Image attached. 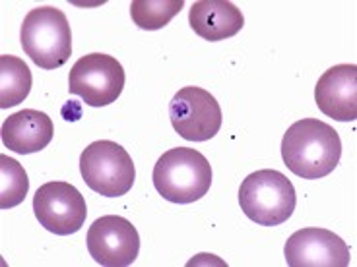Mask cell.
<instances>
[{"instance_id": "1", "label": "cell", "mask_w": 357, "mask_h": 267, "mask_svg": "<svg viewBox=\"0 0 357 267\" xmlns=\"http://www.w3.org/2000/svg\"><path fill=\"white\" fill-rule=\"evenodd\" d=\"M342 140L331 124L303 118L287 128L282 140V159L294 175L319 180L338 167Z\"/></svg>"}, {"instance_id": "6", "label": "cell", "mask_w": 357, "mask_h": 267, "mask_svg": "<svg viewBox=\"0 0 357 267\" xmlns=\"http://www.w3.org/2000/svg\"><path fill=\"white\" fill-rule=\"evenodd\" d=\"M126 74L115 56L91 53L82 56L72 66L68 91L78 95L89 107H107L121 97Z\"/></svg>"}, {"instance_id": "3", "label": "cell", "mask_w": 357, "mask_h": 267, "mask_svg": "<svg viewBox=\"0 0 357 267\" xmlns=\"http://www.w3.org/2000/svg\"><path fill=\"white\" fill-rule=\"evenodd\" d=\"M20 41L24 53L39 68H61L72 54V31L66 14L53 6L29 10L22 24Z\"/></svg>"}, {"instance_id": "4", "label": "cell", "mask_w": 357, "mask_h": 267, "mask_svg": "<svg viewBox=\"0 0 357 267\" xmlns=\"http://www.w3.org/2000/svg\"><path fill=\"white\" fill-rule=\"evenodd\" d=\"M239 205L250 221L262 227H278L294 215L297 194L291 180L280 170H257L243 180Z\"/></svg>"}, {"instance_id": "7", "label": "cell", "mask_w": 357, "mask_h": 267, "mask_svg": "<svg viewBox=\"0 0 357 267\" xmlns=\"http://www.w3.org/2000/svg\"><path fill=\"white\" fill-rule=\"evenodd\" d=\"M173 130L187 142H208L222 128V108L215 97L202 88L178 89L169 103Z\"/></svg>"}, {"instance_id": "10", "label": "cell", "mask_w": 357, "mask_h": 267, "mask_svg": "<svg viewBox=\"0 0 357 267\" xmlns=\"http://www.w3.org/2000/svg\"><path fill=\"white\" fill-rule=\"evenodd\" d=\"M286 261L289 267H348L349 246L338 234L311 227L294 232L286 242Z\"/></svg>"}, {"instance_id": "9", "label": "cell", "mask_w": 357, "mask_h": 267, "mask_svg": "<svg viewBox=\"0 0 357 267\" xmlns=\"http://www.w3.org/2000/svg\"><path fill=\"white\" fill-rule=\"evenodd\" d=\"M88 252L96 264L105 267H126L136 261L140 252V236L132 222L105 215L91 222L88 231Z\"/></svg>"}, {"instance_id": "14", "label": "cell", "mask_w": 357, "mask_h": 267, "mask_svg": "<svg viewBox=\"0 0 357 267\" xmlns=\"http://www.w3.org/2000/svg\"><path fill=\"white\" fill-rule=\"evenodd\" d=\"M33 86V76L27 64L12 54L0 56V108L24 103Z\"/></svg>"}, {"instance_id": "5", "label": "cell", "mask_w": 357, "mask_h": 267, "mask_svg": "<svg viewBox=\"0 0 357 267\" xmlns=\"http://www.w3.org/2000/svg\"><path fill=\"white\" fill-rule=\"evenodd\" d=\"M80 172L84 182L105 197L125 196L136 180L132 157L111 140L89 143L80 155Z\"/></svg>"}, {"instance_id": "2", "label": "cell", "mask_w": 357, "mask_h": 267, "mask_svg": "<svg viewBox=\"0 0 357 267\" xmlns=\"http://www.w3.org/2000/svg\"><path fill=\"white\" fill-rule=\"evenodd\" d=\"M153 186L171 204H195L212 186V167L204 155L190 147H173L153 167Z\"/></svg>"}, {"instance_id": "16", "label": "cell", "mask_w": 357, "mask_h": 267, "mask_svg": "<svg viewBox=\"0 0 357 267\" xmlns=\"http://www.w3.org/2000/svg\"><path fill=\"white\" fill-rule=\"evenodd\" d=\"M29 180L18 161L8 155H0V207L12 209L27 196Z\"/></svg>"}, {"instance_id": "13", "label": "cell", "mask_w": 357, "mask_h": 267, "mask_svg": "<svg viewBox=\"0 0 357 267\" xmlns=\"http://www.w3.org/2000/svg\"><path fill=\"white\" fill-rule=\"evenodd\" d=\"M188 24L206 41H223L235 37L245 26L243 12L227 0H200L188 12Z\"/></svg>"}, {"instance_id": "8", "label": "cell", "mask_w": 357, "mask_h": 267, "mask_svg": "<svg viewBox=\"0 0 357 267\" xmlns=\"http://www.w3.org/2000/svg\"><path fill=\"white\" fill-rule=\"evenodd\" d=\"M33 211L47 231L68 236L84 227L88 205L76 186L68 182H47L33 196Z\"/></svg>"}, {"instance_id": "11", "label": "cell", "mask_w": 357, "mask_h": 267, "mask_svg": "<svg viewBox=\"0 0 357 267\" xmlns=\"http://www.w3.org/2000/svg\"><path fill=\"white\" fill-rule=\"evenodd\" d=\"M314 101L326 116L338 122H354L357 118V66L336 64L322 74Z\"/></svg>"}, {"instance_id": "12", "label": "cell", "mask_w": 357, "mask_h": 267, "mask_svg": "<svg viewBox=\"0 0 357 267\" xmlns=\"http://www.w3.org/2000/svg\"><path fill=\"white\" fill-rule=\"evenodd\" d=\"M2 143L12 152L29 155L45 149L53 140V120L36 108H24L2 122Z\"/></svg>"}, {"instance_id": "15", "label": "cell", "mask_w": 357, "mask_h": 267, "mask_svg": "<svg viewBox=\"0 0 357 267\" xmlns=\"http://www.w3.org/2000/svg\"><path fill=\"white\" fill-rule=\"evenodd\" d=\"M183 0H134L130 16L136 26L144 31H155L169 26V22L183 10Z\"/></svg>"}]
</instances>
